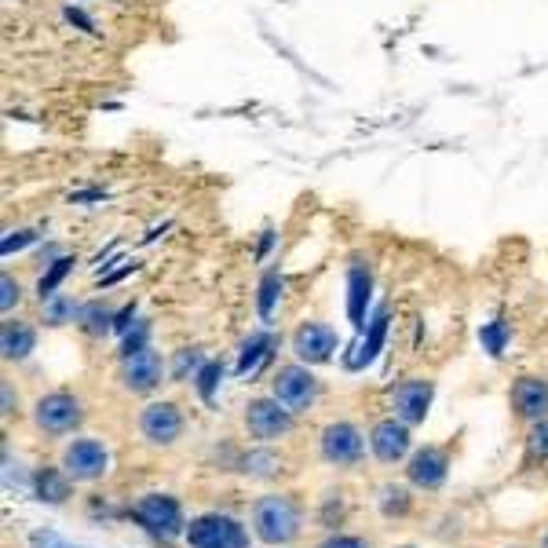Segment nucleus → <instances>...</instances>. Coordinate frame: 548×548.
<instances>
[{
  "label": "nucleus",
  "mask_w": 548,
  "mask_h": 548,
  "mask_svg": "<svg viewBox=\"0 0 548 548\" xmlns=\"http://www.w3.org/2000/svg\"><path fill=\"white\" fill-rule=\"evenodd\" d=\"M253 527L267 545H285L300 534V508L289 497H264L253 512Z\"/></svg>",
  "instance_id": "obj_1"
},
{
  "label": "nucleus",
  "mask_w": 548,
  "mask_h": 548,
  "mask_svg": "<svg viewBox=\"0 0 548 548\" xmlns=\"http://www.w3.org/2000/svg\"><path fill=\"white\" fill-rule=\"evenodd\" d=\"M190 548H249V534L231 516H201L187 530Z\"/></svg>",
  "instance_id": "obj_2"
},
{
  "label": "nucleus",
  "mask_w": 548,
  "mask_h": 548,
  "mask_svg": "<svg viewBox=\"0 0 548 548\" xmlns=\"http://www.w3.org/2000/svg\"><path fill=\"white\" fill-rule=\"evenodd\" d=\"M132 519H136V523L143 530H150L154 538H165V541H172L183 530V512H180V505H176L172 497H161V494L143 497V501H139V505L132 508Z\"/></svg>",
  "instance_id": "obj_3"
},
{
  "label": "nucleus",
  "mask_w": 548,
  "mask_h": 548,
  "mask_svg": "<svg viewBox=\"0 0 548 548\" xmlns=\"http://www.w3.org/2000/svg\"><path fill=\"white\" fill-rule=\"evenodd\" d=\"M274 399L282 402L285 410L304 413L318 399V380L307 373V366H282L274 373Z\"/></svg>",
  "instance_id": "obj_4"
},
{
  "label": "nucleus",
  "mask_w": 548,
  "mask_h": 548,
  "mask_svg": "<svg viewBox=\"0 0 548 548\" xmlns=\"http://www.w3.org/2000/svg\"><path fill=\"white\" fill-rule=\"evenodd\" d=\"M245 424H249V435H253V439L271 443L278 435L293 432V410H285L278 399H256L249 402V410H245Z\"/></svg>",
  "instance_id": "obj_5"
},
{
  "label": "nucleus",
  "mask_w": 548,
  "mask_h": 548,
  "mask_svg": "<svg viewBox=\"0 0 548 548\" xmlns=\"http://www.w3.org/2000/svg\"><path fill=\"white\" fill-rule=\"evenodd\" d=\"M33 417H37V424H41L48 435H66L81 424L85 410H81V402H77L74 395L52 391V395H44V399L37 402V413H33Z\"/></svg>",
  "instance_id": "obj_6"
},
{
  "label": "nucleus",
  "mask_w": 548,
  "mask_h": 548,
  "mask_svg": "<svg viewBox=\"0 0 548 548\" xmlns=\"http://www.w3.org/2000/svg\"><path fill=\"white\" fill-rule=\"evenodd\" d=\"M337 348H340L337 329L326 326V322H307V326H300L293 333L296 359L307 362V366H322V362H329Z\"/></svg>",
  "instance_id": "obj_7"
},
{
  "label": "nucleus",
  "mask_w": 548,
  "mask_h": 548,
  "mask_svg": "<svg viewBox=\"0 0 548 548\" xmlns=\"http://www.w3.org/2000/svg\"><path fill=\"white\" fill-rule=\"evenodd\" d=\"M63 468L77 483H92V479H99V475L110 468V454H106V446L95 443V439H77V443L66 446Z\"/></svg>",
  "instance_id": "obj_8"
},
{
  "label": "nucleus",
  "mask_w": 548,
  "mask_h": 548,
  "mask_svg": "<svg viewBox=\"0 0 548 548\" xmlns=\"http://www.w3.org/2000/svg\"><path fill=\"white\" fill-rule=\"evenodd\" d=\"M432 380H402L395 395H391V406H395V417L402 424H421L428 417V406H432Z\"/></svg>",
  "instance_id": "obj_9"
},
{
  "label": "nucleus",
  "mask_w": 548,
  "mask_h": 548,
  "mask_svg": "<svg viewBox=\"0 0 548 548\" xmlns=\"http://www.w3.org/2000/svg\"><path fill=\"white\" fill-rule=\"evenodd\" d=\"M161 373H165V366H161V355L154 348H143L136 351V355H128L125 366H121V384H125L128 391H154L161 384Z\"/></svg>",
  "instance_id": "obj_10"
},
{
  "label": "nucleus",
  "mask_w": 548,
  "mask_h": 548,
  "mask_svg": "<svg viewBox=\"0 0 548 548\" xmlns=\"http://www.w3.org/2000/svg\"><path fill=\"white\" fill-rule=\"evenodd\" d=\"M362 450H366V443H362V432L355 428V424L337 421L322 432V454H326V461L355 464L362 457Z\"/></svg>",
  "instance_id": "obj_11"
},
{
  "label": "nucleus",
  "mask_w": 548,
  "mask_h": 548,
  "mask_svg": "<svg viewBox=\"0 0 548 548\" xmlns=\"http://www.w3.org/2000/svg\"><path fill=\"white\" fill-rule=\"evenodd\" d=\"M139 432L147 435L150 443H161V446L176 443L183 432L180 410H176L172 402H154V406H147L143 417H139Z\"/></svg>",
  "instance_id": "obj_12"
},
{
  "label": "nucleus",
  "mask_w": 548,
  "mask_h": 548,
  "mask_svg": "<svg viewBox=\"0 0 548 548\" xmlns=\"http://www.w3.org/2000/svg\"><path fill=\"white\" fill-rule=\"evenodd\" d=\"M369 446H373V454L384 464L402 461V457L410 454V428L402 421H380L373 428V435H369Z\"/></svg>",
  "instance_id": "obj_13"
},
{
  "label": "nucleus",
  "mask_w": 548,
  "mask_h": 548,
  "mask_svg": "<svg viewBox=\"0 0 548 548\" xmlns=\"http://www.w3.org/2000/svg\"><path fill=\"white\" fill-rule=\"evenodd\" d=\"M512 406L523 421H545L548 417V380L541 377H523L512 388Z\"/></svg>",
  "instance_id": "obj_14"
},
{
  "label": "nucleus",
  "mask_w": 548,
  "mask_h": 548,
  "mask_svg": "<svg viewBox=\"0 0 548 548\" xmlns=\"http://www.w3.org/2000/svg\"><path fill=\"white\" fill-rule=\"evenodd\" d=\"M369 296H373V274H369V267L351 264V271H348V318L359 333L366 329Z\"/></svg>",
  "instance_id": "obj_15"
},
{
  "label": "nucleus",
  "mask_w": 548,
  "mask_h": 548,
  "mask_svg": "<svg viewBox=\"0 0 548 548\" xmlns=\"http://www.w3.org/2000/svg\"><path fill=\"white\" fill-rule=\"evenodd\" d=\"M446 468H450V461H446L443 450L428 446V450H421V454L410 461V483L424 486V490H435V486H443Z\"/></svg>",
  "instance_id": "obj_16"
},
{
  "label": "nucleus",
  "mask_w": 548,
  "mask_h": 548,
  "mask_svg": "<svg viewBox=\"0 0 548 548\" xmlns=\"http://www.w3.org/2000/svg\"><path fill=\"white\" fill-rule=\"evenodd\" d=\"M384 340H388V307H380L377 318L369 322V333L362 337V344L355 348V355L348 359V369H366L369 362L384 351Z\"/></svg>",
  "instance_id": "obj_17"
},
{
  "label": "nucleus",
  "mask_w": 548,
  "mask_h": 548,
  "mask_svg": "<svg viewBox=\"0 0 548 548\" xmlns=\"http://www.w3.org/2000/svg\"><path fill=\"white\" fill-rule=\"evenodd\" d=\"M33 344H37L33 326H26V322H4V329H0V351H4V359L8 362L26 359L33 351Z\"/></svg>",
  "instance_id": "obj_18"
},
{
  "label": "nucleus",
  "mask_w": 548,
  "mask_h": 548,
  "mask_svg": "<svg viewBox=\"0 0 548 548\" xmlns=\"http://www.w3.org/2000/svg\"><path fill=\"white\" fill-rule=\"evenodd\" d=\"M271 348H274L271 333H256V337L245 340L242 355H238V377H245V373H256V366H260V362H267Z\"/></svg>",
  "instance_id": "obj_19"
},
{
  "label": "nucleus",
  "mask_w": 548,
  "mask_h": 548,
  "mask_svg": "<svg viewBox=\"0 0 548 548\" xmlns=\"http://www.w3.org/2000/svg\"><path fill=\"white\" fill-rule=\"evenodd\" d=\"M77 326L85 329L88 337H103V333H110V329H114V311H110L103 300H92V304L81 307Z\"/></svg>",
  "instance_id": "obj_20"
},
{
  "label": "nucleus",
  "mask_w": 548,
  "mask_h": 548,
  "mask_svg": "<svg viewBox=\"0 0 548 548\" xmlns=\"http://www.w3.org/2000/svg\"><path fill=\"white\" fill-rule=\"evenodd\" d=\"M74 256H59V260H55V264H48V271L41 274V282H37V296H41V304L44 300H52L55 296V289H59V285H63V278L70 271H74Z\"/></svg>",
  "instance_id": "obj_21"
},
{
  "label": "nucleus",
  "mask_w": 548,
  "mask_h": 548,
  "mask_svg": "<svg viewBox=\"0 0 548 548\" xmlns=\"http://www.w3.org/2000/svg\"><path fill=\"white\" fill-rule=\"evenodd\" d=\"M282 274L278 271H267L264 282H260V296H256V311H260V318L264 322H271L274 315V304H278V296H282Z\"/></svg>",
  "instance_id": "obj_22"
},
{
  "label": "nucleus",
  "mask_w": 548,
  "mask_h": 548,
  "mask_svg": "<svg viewBox=\"0 0 548 548\" xmlns=\"http://www.w3.org/2000/svg\"><path fill=\"white\" fill-rule=\"evenodd\" d=\"M37 494H41V501H52V505H59V501H66V497H70V483H66V479L55 472V468H44V472L37 475Z\"/></svg>",
  "instance_id": "obj_23"
},
{
  "label": "nucleus",
  "mask_w": 548,
  "mask_h": 548,
  "mask_svg": "<svg viewBox=\"0 0 548 548\" xmlns=\"http://www.w3.org/2000/svg\"><path fill=\"white\" fill-rule=\"evenodd\" d=\"M77 315H81V307H77L70 296L55 293L52 300H44V322H48V326H66V322H74Z\"/></svg>",
  "instance_id": "obj_24"
},
{
  "label": "nucleus",
  "mask_w": 548,
  "mask_h": 548,
  "mask_svg": "<svg viewBox=\"0 0 548 548\" xmlns=\"http://www.w3.org/2000/svg\"><path fill=\"white\" fill-rule=\"evenodd\" d=\"M479 344H483V351L490 359H501V355H505V344H508V322L497 318V322L479 329Z\"/></svg>",
  "instance_id": "obj_25"
},
{
  "label": "nucleus",
  "mask_w": 548,
  "mask_h": 548,
  "mask_svg": "<svg viewBox=\"0 0 548 548\" xmlns=\"http://www.w3.org/2000/svg\"><path fill=\"white\" fill-rule=\"evenodd\" d=\"M220 377H223V366L220 362H205V366L198 369V391H201V399L205 402H212V391H216V384H220Z\"/></svg>",
  "instance_id": "obj_26"
},
{
  "label": "nucleus",
  "mask_w": 548,
  "mask_h": 548,
  "mask_svg": "<svg viewBox=\"0 0 548 548\" xmlns=\"http://www.w3.org/2000/svg\"><path fill=\"white\" fill-rule=\"evenodd\" d=\"M147 337H150V322H136V329H128V333H125V344H121V359H128V355H136V351L147 348Z\"/></svg>",
  "instance_id": "obj_27"
},
{
  "label": "nucleus",
  "mask_w": 548,
  "mask_h": 548,
  "mask_svg": "<svg viewBox=\"0 0 548 548\" xmlns=\"http://www.w3.org/2000/svg\"><path fill=\"white\" fill-rule=\"evenodd\" d=\"M205 362H201V351L198 348H187L176 355V366H172V377L176 380H187V373H194V369H201Z\"/></svg>",
  "instance_id": "obj_28"
},
{
  "label": "nucleus",
  "mask_w": 548,
  "mask_h": 548,
  "mask_svg": "<svg viewBox=\"0 0 548 548\" xmlns=\"http://www.w3.org/2000/svg\"><path fill=\"white\" fill-rule=\"evenodd\" d=\"M37 242V231H11L4 234V245H0V253L11 256V253H19V249H26V245Z\"/></svg>",
  "instance_id": "obj_29"
},
{
  "label": "nucleus",
  "mask_w": 548,
  "mask_h": 548,
  "mask_svg": "<svg viewBox=\"0 0 548 548\" xmlns=\"http://www.w3.org/2000/svg\"><path fill=\"white\" fill-rule=\"evenodd\" d=\"M274 468H278V457H271V454H249V457H245V472L271 475Z\"/></svg>",
  "instance_id": "obj_30"
},
{
  "label": "nucleus",
  "mask_w": 548,
  "mask_h": 548,
  "mask_svg": "<svg viewBox=\"0 0 548 548\" xmlns=\"http://www.w3.org/2000/svg\"><path fill=\"white\" fill-rule=\"evenodd\" d=\"M0 289H4V293H0V307H4V311H11V307L19 304V282H15V278H11V274H4V278H0Z\"/></svg>",
  "instance_id": "obj_31"
},
{
  "label": "nucleus",
  "mask_w": 548,
  "mask_h": 548,
  "mask_svg": "<svg viewBox=\"0 0 548 548\" xmlns=\"http://www.w3.org/2000/svg\"><path fill=\"white\" fill-rule=\"evenodd\" d=\"M530 454L541 457V461L548 457V421H541L538 428L530 432Z\"/></svg>",
  "instance_id": "obj_32"
},
{
  "label": "nucleus",
  "mask_w": 548,
  "mask_h": 548,
  "mask_svg": "<svg viewBox=\"0 0 548 548\" xmlns=\"http://www.w3.org/2000/svg\"><path fill=\"white\" fill-rule=\"evenodd\" d=\"M30 545H33V548H85V545H74V541L55 538V534H33Z\"/></svg>",
  "instance_id": "obj_33"
},
{
  "label": "nucleus",
  "mask_w": 548,
  "mask_h": 548,
  "mask_svg": "<svg viewBox=\"0 0 548 548\" xmlns=\"http://www.w3.org/2000/svg\"><path fill=\"white\" fill-rule=\"evenodd\" d=\"M132 318H136V300L114 315V333H128V329H132Z\"/></svg>",
  "instance_id": "obj_34"
},
{
  "label": "nucleus",
  "mask_w": 548,
  "mask_h": 548,
  "mask_svg": "<svg viewBox=\"0 0 548 548\" xmlns=\"http://www.w3.org/2000/svg\"><path fill=\"white\" fill-rule=\"evenodd\" d=\"M66 19L74 22V26H81V30H85V33H99V30H95V22L88 19L85 11H77V8H66Z\"/></svg>",
  "instance_id": "obj_35"
},
{
  "label": "nucleus",
  "mask_w": 548,
  "mask_h": 548,
  "mask_svg": "<svg viewBox=\"0 0 548 548\" xmlns=\"http://www.w3.org/2000/svg\"><path fill=\"white\" fill-rule=\"evenodd\" d=\"M128 271H139V264H136V260H132V264H128V267H121V271H114V274H106V278H103V289H106V285H114V282H121V278H125V274Z\"/></svg>",
  "instance_id": "obj_36"
},
{
  "label": "nucleus",
  "mask_w": 548,
  "mask_h": 548,
  "mask_svg": "<svg viewBox=\"0 0 548 548\" xmlns=\"http://www.w3.org/2000/svg\"><path fill=\"white\" fill-rule=\"evenodd\" d=\"M271 245H274V231H271V227H267L264 238H260V249H256V260H264V256L271 253Z\"/></svg>",
  "instance_id": "obj_37"
},
{
  "label": "nucleus",
  "mask_w": 548,
  "mask_h": 548,
  "mask_svg": "<svg viewBox=\"0 0 548 548\" xmlns=\"http://www.w3.org/2000/svg\"><path fill=\"white\" fill-rule=\"evenodd\" d=\"M99 198H106L103 190H81V194H74L70 201H74V205H81V201H99Z\"/></svg>",
  "instance_id": "obj_38"
},
{
  "label": "nucleus",
  "mask_w": 548,
  "mask_h": 548,
  "mask_svg": "<svg viewBox=\"0 0 548 548\" xmlns=\"http://www.w3.org/2000/svg\"><path fill=\"white\" fill-rule=\"evenodd\" d=\"M326 548H366V545H362L359 538H333Z\"/></svg>",
  "instance_id": "obj_39"
},
{
  "label": "nucleus",
  "mask_w": 548,
  "mask_h": 548,
  "mask_svg": "<svg viewBox=\"0 0 548 548\" xmlns=\"http://www.w3.org/2000/svg\"><path fill=\"white\" fill-rule=\"evenodd\" d=\"M545 548H548V538H545Z\"/></svg>",
  "instance_id": "obj_40"
}]
</instances>
